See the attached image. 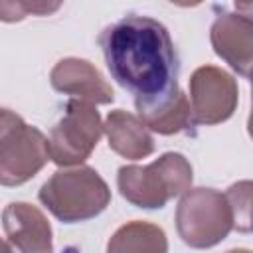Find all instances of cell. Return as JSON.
Wrapping results in <instances>:
<instances>
[{
    "mask_svg": "<svg viewBox=\"0 0 253 253\" xmlns=\"http://www.w3.org/2000/svg\"><path fill=\"white\" fill-rule=\"evenodd\" d=\"M99 43L111 77L134 95L136 111L160 105L180 91L176 49L158 20L128 14L107 26Z\"/></svg>",
    "mask_w": 253,
    "mask_h": 253,
    "instance_id": "1",
    "label": "cell"
},
{
    "mask_svg": "<svg viewBox=\"0 0 253 253\" xmlns=\"http://www.w3.org/2000/svg\"><path fill=\"white\" fill-rule=\"evenodd\" d=\"M192 164L180 152H164L146 166H121L117 186L121 196L136 208L160 210L192 186Z\"/></svg>",
    "mask_w": 253,
    "mask_h": 253,
    "instance_id": "2",
    "label": "cell"
},
{
    "mask_svg": "<svg viewBox=\"0 0 253 253\" xmlns=\"http://www.w3.org/2000/svg\"><path fill=\"white\" fill-rule=\"evenodd\" d=\"M40 202L63 223L87 221L103 213L111 202V190L91 166L57 170L38 192Z\"/></svg>",
    "mask_w": 253,
    "mask_h": 253,
    "instance_id": "3",
    "label": "cell"
},
{
    "mask_svg": "<svg viewBox=\"0 0 253 253\" xmlns=\"http://www.w3.org/2000/svg\"><path fill=\"white\" fill-rule=\"evenodd\" d=\"M180 239L194 249H208L223 241L233 229L225 194L213 188H190L176 208Z\"/></svg>",
    "mask_w": 253,
    "mask_h": 253,
    "instance_id": "4",
    "label": "cell"
},
{
    "mask_svg": "<svg viewBox=\"0 0 253 253\" xmlns=\"http://www.w3.org/2000/svg\"><path fill=\"white\" fill-rule=\"evenodd\" d=\"M49 160L47 138L10 109L0 113V182L20 186L32 180Z\"/></svg>",
    "mask_w": 253,
    "mask_h": 253,
    "instance_id": "5",
    "label": "cell"
},
{
    "mask_svg": "<svg viewBox=\"0 0 253 253\" xmlns=\"http://www.w3.org/2000/svg\"><path fill=\"white\" fill-rule=\"evenodd\" d=\"M103 132L105 123H101L95 105L81 99H69L63 117L47 136L49 160L57 166H79L91 156Z\"/></svg>",
    "mask_w": 253,
    "mask_h": 253,
    "instance_id": "6",
    "label": "cell"
},
{
    "mask_svg": "<svg viewBox=\"0 0 253 253\" xmlns=\"http://www.w3.org/2000/svg\"><path fill=\"white\" fill-rule=\"evenodd\" d=\"M239 101L233 75L215 65H202L190 77V105L194 125H217L227 121Z\"/></svg>",
    "mask_w": 253,
    "mask_h": 253,
    "instance_id": "7",
    "label": "cell"
},
{
    "mask_svg": "<svg viewBox=\"0 0 253 253\" xmlns=\"http://www.w3.org/2000/svg\"><path fill=\"white\" fill-rule=\"evenodd\" d=\"M2 253H53L51 225L32 204L12 202L2 211Z\"/></svg>",
    "mask_w": 253,
    "mask_h": 253,
    "instance_id": "8",
    "label": "cell"
},
{
    "mask_svg": "<svg viewBox=\"0 0 253 253\" xmlns=\"http://www.w3.org/2000/svg\"><path fill=\"white\" fill-rule=\"evenodd\" d=\"M213 51L241 77H253V18L241 12L219 14L210 30Z\"/></svg>",
    "mask_w": 253,
    "mask_h": 253,
    "instance_id": "9",
    "label": "cell"
},
{
    "mask_svg": "<svg viewBox=\"0 0 253 253\" xmlns=\"http://www.w3.org/2000/svg\"><path fill=\"white\" fill-rule=\"evenodd\" d=\"M51 87L73 99L87 101L91 105H109L115 99L113 87L101 75V71L87 59L65 57L59 59L49 71Z\"/></svg>",
    "mask_w": 253,
    "mask_h": 253,
    "instance_id": "10",
    "label": "cell"
},
{
    "mask_svg": "<svg viewBox=\"0 0 253 253\" xmlns=\"http://www.w3.org/2000/svg\"><path fill=\"white\" fill-rule=\"evenodd\" d=\"M109 148L126 160H140L154 152V138L138 115L123 109L111 111L105 119Z\"/></svg>",
    "mask_w": 253,
    "mask_h": 253,
    "instance_id": "11",
    "label": "cell"
},
{
    "mask_svg": "<svg viewBox=\"0 0 253 253\" xmlns=\"http://www.w3.org/2000/svg\"><path fill=\"white\" fill-rule=\"evenodd\" d=\"M107 253H168V239L162 227L134 219L111 235Z\"/></svg>",
    "mask_w": 253,
    "mask_h": 253,
    "instance_id": "12",
    "label": "cell"
},
{
    "mask_svg": "<svg viewBox=\"0 0 253 253\" xmlns=\"http://www.w3.org/2000/svg\"><path fill=\"white\" fill-rule=\"evenodd\" d=\"M136 113H138V119L148 126V130L158 132V134H166V136L178 134V132H182L194 125L190 99L182 91H178L172 99H168L160 105L140 109Z\"/></svg>",
    "mask_w": 253,
    "mask_h": 253,
    "instance_id": "13",
    "label": "cell"
},
{
    "mask_svg": "<svg viewBox=\"0 0 253 253\" xmlns=\"http://www.w3.org/2000/svg\"><path fill=\"white\" fill-rule=\"evenodd\" d=\"M231 210L233 229L239 233H253V180H239L225 192Z\"/></svg>",
    "mask_w": 253,
    "mask_h": 253,
    "instance_id": "14",
    "label": "cell"
},
{
    "mask_svg": "<svg viewBox=\"0 0 253 253\" xmlns=\"http://www.w3.org/2000/svg\"><path fill=\"white\" fill-rule=\"evenodd\" d=\"M61 4L59 2H10V0H4L0 4V18L4 22H16V20H22L30 14H38V16H43V14H51L59 8Z\"/></svg>",
    "mask_w": 253,
    "mask_h": 253,
    "instance_id": "15",
    "label": "cell"
},
{
    "mask_svg": "<svg viewBox=\"0 0 253 253\" xmlns=\"http://www.w3.org/2000/svg\"><path fill=\"white\" fill-rule=\"evenodd\" d=\"M235 12H241V14H247L253 18V4H247V2H237L235 4Z\"/></svg>",
    "mask_w": 253,
    "mask_h": 253,
    "instance_id": "16",
    "label": "cell"
},
{
    "mask_svg": "<svg viewBox=\"0 0 253 253\" xmlns=\"http://www.w3.org/2000/svg\"><path fill=\"white\" fill-rule=\"evenodd\" d=\"M247 132L253 138V99H251V113H249V119H247Z\"/></svg>",
    "mask_w": 253,
    "mask_h": 253,
    "instance_id": "17",
    "label": "cell"
},
{
    "mask_svg": "<svg viewBox=\"0 0 253 253\" xmlns=\"http://www.w3.org/2000/svg\"><path fill=\"white\" fill-rule=\"evenodd\" d=\"M225 253H251L249 249H241V247H237V249H229V251H225Z\"/></svg>",
    "mask_w": 253,
    "mask_h": 253,
    "instance_id": "18",
    "label": "cell"
},
{
    "mask_svg": "<svg viewBox=\"0 0 253 253\" xmlns=\"http://www.w3.org/2000/svg\"><path fill=\"white\" fill-rule=\"evenodd\" d=\"M251 99H253V77H251Z\"/></svg>",
    "mask_w": 253,
    "mask_h": 253,
    "instance_id": "19",
    "label": "cell"
}]
</instances>
